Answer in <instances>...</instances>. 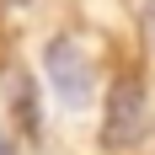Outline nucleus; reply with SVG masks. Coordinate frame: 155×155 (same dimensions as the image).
Wrapping results in <instances>:
<instances>
[{"label": "nucleus", "instance_id": "1", "mask_svg": "<svg viewBox=\"0 0 155 155\" xmlns=\"http://www.w3.org/2000/svg\"><path fill=\"white\" fill-rule=\"evenodd\" d=\"M150 134V102H144V86L134 75H123L107 91V128H102V144L107 150H134Z\"/></svg>", "mask_w": 155, "mask_h": 155}, {"label": "nucleus", "instance_id": "2", "mask_svg": "<svg viewBox=\"0 0 155 155\" xmlns=\"http://www.w3.org/2000/svg\"><path fill=\"white\" fill-rule=\"evenodd\" d=\"M48 75H54V91H59L64 107H86L91 102V59L70 38H54L48 43Z\"/></svg>", "mask_w": 155, "mask_h": 155}, {"label": "nucleus", "instance_id": "3", "mask_svg": "<svg viewBox=\"0 0 155 155\" xmlns=\"http://www.w3.org/2000/svg\"><path fill=\"white\" fill-rule=\"evenodd\" d=\"M0 155H11V144H5V134H0Z\"/></svg>", "mask_w": 155, "mask_h": 155}]
</instances>
